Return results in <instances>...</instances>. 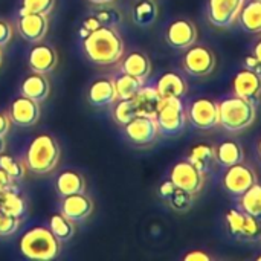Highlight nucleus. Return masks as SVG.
<instances>
[{
	"mask_svg": "<svg viewBox=\"0 0 261 261\" xmlns=\"http://www.w3.org/2000/svg\"><path fill=\"white\" fill-rule=\"evenodd\" d=\"M83 49L90 63L112 66L124 55V41L113 26L101 24L83 38Z\"/></svg>",
	"mask_w": 261,
	"mask_h": 261,
	"instance_id": "1",
	"label": "nucleus"
},
{
	"mask_svg": "<svg viewBox=\"0 0 261 261\" xmlns=\"http://www.w3.org/2000/svg\"><path fill=\"white\" fill-rule=\"evenodd\" d=\"M61 158V148L58 141L49 133H40L29 142L24 151V165L28 171L44 176L55 170Z\"/></svg>",
	"mask_w": 261,
	"mask_h": 261,
	"instance_id": "2",
	"label": "nucleus"
},
{
	"mask_svg": "<svg viewBox=\"0 0 261 261\" xmlns=\"http://www.w3.org/2000/svg\"><path fill=\"white\" fill-rule=\"evenodd\" d=\"M18 249L28 260L50 261L58 257L61 251V242L49 228L34 226L21 236Z\"/></svg>",
	"mask_w": 261,
	"mask_h": 261,
	"instance_id": "3",
	"label": "nucleus"
},
{
	"mask_svg": "<svg viewBox=\"0 0 261 261\" xmlns=\"http://www.w3.org/2000/svg\"><path fill=\"white\" fill-rule=\"evenodd\" d=\"M217 109L219 125L229 133H239L248 128L255 121L257 115L255 104L237 95L223 98L217 102Z\"/></svg>",
	"mask_w": 261,
	"mask_h": 261,
	"instance_id": "4",
	"label": "nucleus"
},
{
	"mask_svg": "<svg viewBox=\"0 0 261 261\" xmlns=\"http://www.w3.org/2000/svg\"><path fill=\"white\" fill-rule=\"evenodd\" d=\"M161 135L176 136L185 130L187 125V110L182 98L162 99L159 110L154 116Z\"/></svg>",
	"mask_w": 261,
	"mask_h": 261,
	"instance_id": "5",
	"label": "nucleus"
},
{
	"mask_svg": "<svg viewBox=\"0 0 261 261\" xmlns=\"http://www.w3.org/2000/svg\"><path fill=\"white\" fill-rule=\"evenodd\" d=\"M216 55L214 52L203 46V44H193L187 49L184 58H182V66L184 70L196 78H203L208 76L214 72L216 69Z\"/></svg>",
	"mask_w": 261,
	"mask_h": 261,
	"instance_id": "6",
	"label": "nucleus"
},
{
	"mask_svg": "<svg viewBox=\"0 0 261 261\" xmlns=\"http://www.w3.org/2000/svg\"><path fill=\"white\" fill-rule=\"evenodd\" d=\"M226 226L229 234L240 242L258 243V222L257 217L249 216L243 210L232 208L226 213Z\"/></svg>",
	"mask_w": 261,
	"mask_h": 261,
	"instance_id": "7",
	"label": "nucleus"
},
{
	"mask_svg": "<svg viewBox=\"0 0 261 261\" xmlns=\"http://www.w3.org/2000/svg\"><path fill=\"white\" fill-rule=\"evenodd\" d=\"M124 135L127 141L135 147H148L156 141L159 135L158 122L151 116L138 115L124 125Z\"/></svg>",
	"mask_w": 261,
	"mask_h": 261,
	"instance_id": "8",
	"label": "nucleus"
},
{
	"mask_svg": "<svg viewBox=\"0 0 261 261\" xmlns=\"http://www.w3.org/2000/svg\"><path fill=\"white\" fill-rule=\"evenodd\" d=\"M170 180L180 190H185L191 194L202 191L205 184V173L194 167L188 159L179 161L173 165L170 171Z\"/></svg>",
	"mask_w": 261,
	"mask_h": 261,
	"instance_id": "9",
	"label": "nucleus"
},
{
	"mask_svg": "<svg viewBox=\"0 0 261 261\" xmlns=\"http://www.w3.org/2000/svg\"><path fill=\"white\" fill-rule=\"evenodd\" d=\"M187 118L190 119L193 127L199 130H213L219 125L217 102L210 98H197L190 104Z\"/></svg>",
	"mask_w": 261,
	"mask_h": 261,
	"instance_id": "10",
	"label": "nucleus"
},
{
	"mask_svg": "<svg viewBox=\"0 0 261 261\" xmlns=\"http://www.w3.org/2000/svg\"><path fill=\"white\" fill-rule=\"evenodd\" d=\"M255 182H257L255 171L251 167L245 165L243 162L226 167V171L223 173L222 177V185L225 191H228L232 196H242Z\"/></svg>",
	"mask_w": 261,
	"mask_h": 261,
	"instance_id": "11",
	"label": "nucleus"
},
{
	"mask_svg": "<svg viewBox=\"0 0 261 261\" xmlns=\"http://www.w3.org/2000/svg\"><path fill=\"white\" fill-rule=\"evenodd\" d=\"M8 116L11 122L15 124L17 127H32L38 122L41 116L40 102L20 93L11 101Z\"/></svg>",
	"mask_w": 261,
	"mask_h": 261,
	"instance_id": "12",
	"label": "nucleus"
},
{
	"mask_svg": "<svg viewBox=\"0 0 261 261\" xmlns=\"http://www.w3.org/2000/svg\"><path fill=\"white\" fill-rule=\"evenodd\" d=\"M15 28L24 41L34 44V43L41 41L46 37L47 29H49V20H47V15H43V14L20 11Z\"/></svg>",
	"mask_w": 261,
	"mask_h": 261,
	"instance_id": "13",
	"label": "nucleus"
},
{
	"mask_svg": "<svg viewBox=\"0 0 261 261\" xmlns=\"http://www.w3.org/2000/svg\"><path fill=\"white\" fill-rule=\"evenodd\" d=\"M245 0H208V20L217 28H229L237 18Z\"/></svg>",
	"mask_w": 261,
	"mask_h": 261,
	"instance_id": "14",
	"label": "nucleus"
},
{
	"mask_svg": "<svg viewBox=\"0 0 261 261\" xmlns=\"http://www.w3.org/2000/svg\"><path fill=\"white\" fill-rule=\"evenodd\" d=\"M165 41L173 49H188L197 41V28L188 18L173 20L165 29Z\"/></svg>",
	"mask_w": 261,
	"mask_h": 261,
	"instance_id": "15",
	"label": "nucleus"
},
{
	"mask_svg": "<svg viewBox=\"0 0 261 261\" xmlns=\"http://www.w3.org/2000/svg\"><path fill=\"white\" fill-rule=\"evenodd\" d=\"M57 64H58V54L52 44L44 43L43 40L32 44V47L28 52V66L32 72L50 73L55 70Z\"/></svg>",
	"mask_w": 261,
	"mask_h": 261,
	"instance_id": "16",
	"label": "nucleus"
},
{
	"mask_svg": "<svg viewBox=\"0 0 261 261\" xmlns=\"http://www.w3.org/2000/svg\"><path fill=\"white\" fill-rule=\"evenodd\" d=\"M231 87L234 95L257 104L261 98V75L251 69H242L232 78Z\"/></svg>",
	"mask_w": 261,
	"mask_h": 261,
	"instance_id": "17",
	"label": "nucleus"
},
{
	"mask_svg": "<svg viewBox=\"0 0 261 261\" xmlns=\"http://www.w3.org/2000/svg\"><path fill=\"white\" fill-rule=\"evenodd\" d=\"M60 213L75 223L83 222L93 213V200L86 193H76L61 197Z\"/></svg>",
	"mask_w": 261,
	"mask_h": 261,
	"instance_id": "18",
	"label": "nucleus"
},
{
	"mask_svg": "<svg viewBox=\"0 0 261 261\" xmlns=\"http://www.w3.org/2000/svg\"><path fill=\"white\" fill-rule=\"evenodd\" d=\"M89 104L93 107H109L113 106L118 99L115 81L107 76L96 78L87 90Z\"/></svg>",
	"mask_w": 261,
	"mask_h": 261,
	"instance_id": "19",
	"label": "nucleus"
},
{
	"mask_svg": "<svg viewBox=\"0 0 261 261\" xmlns=\"http://www.w3.org/2000/svg\"><path fill=\"white\" fill-rule=\"evenodd\" d=\"M121 72L128 73L142 83H145L151 75V60L150 57L142 50H132L125 55V58L121 63Z\"/></svg>",
	"mask_w": 261,
	"mask_h": 261,
	"instance_id": "20",
	"label": "nucleus"
},
{
	"mask_svg": "<svg viewBox=\"0 0 261 261\" xmlns=\"http://www.w3.org/2000/svg\"><path fill=\"white\" fill-rule=\"evenodd\" d=\"M154 89L162 99L184 98L188 92V84L184 80V76L179 75L177 72H165L156 81Z\"/></svg>",
	"mask_w": 261,
	"mask_h": 261,
	"instance_id": "21",
	"label": "nucleus"
},
{
	"mask_svg": "<svg viewBox=\"0 0 261 261\" xmlns=\"http://www.w3.org/2000/svg\"><path fill=\"white\" fill-rule=\"evenodd\" d=\"M20 93L37 102L46 101L50 93V83L46 78V73L32 72L26 75L20 83Z\"/></svg>",
	"mask_w": 261,
	"mask_h": 261,
	"instance_id": "22",
	"label": "nucleus"
},
{
	"mask_svg": "<svg viewBox=\"0 0 261 261\" xmlns=\"http://www.w3.org/2000/svg\"><path fill=\"white\" fill-rule=\"evenodd\" d=\"M132 101H133L136 115L154 118L162 102V98L156 92L154 86H142L138 90V93L132 98Z\"/></svg>",
	"mask_w": 261,
	"mask_h": 261,
	"instance_id": "23",
	"label": "nucleus"
},
{
	"mask_svg": "<svg viewBox=\"0 0 261 261\" xmlns=\"http://www.w3.org/2000/svg\"><path fill=\"white\" fill-rule=\"evenodd\" d=\"M55 190L60 197L86 193V179L76 170H64L55 179Z\"/></svg>",
	"mask_w": 261,
	"mask_h": 261,
	"instance_id": "24",
	"label": "nucleus"
},
{
	"mask_svg": "<svg viewBox=\"0 0 261 261\" xmlns=\"http://www.w3.org/2000/svg\"><path fill=\"white\" fill-rule=\"evenodd\" d=\"M159 15V6L156 0H135L132 5V20L136 26L148 28Z\"/></svg>",
	"mask_w": 261,
	"mask_h": 261,
	"instance_id": "25",
	"label": "nucleus"
},
{
	"mask_svg": "<svg viewBox=\"0 0 261 261\" xmlns=\"http://www.w3.org/2000/svg\"><path fill=\"white\" fill-rule=\"evenodd\" d=\"M237 20L246 32H261V0H251L245 3Z\"/></svg>",
	"mask_w": 261,
	"mask_h": 261,
	"instance_id": "26",
	"label": "nucleus"
},
{
	"mask_svg": "<svg viewBox=\"0 0 261 261\" xmlns=\"http://www.w3.org/2000/svg\"><path fill=\"white\" fill-rule=\"evenodd\" d=\"M194 167H197L202 173H208L213 164L216 162V148L210 144H196L187 158Z\"/></svg>",
	"mask_w": 261,
	"mask_h": 261,
	"instance_id": "27",
	"label": "nucleus"
},
{
	"mask_svg": "<svg viewBox=\"0 0 261 261\" xmlns=\"http://www.w3.org/2000/svg\"><path fill=\"white\" fill-rule=\"evenodd\" d=\"M243 148L237 141H223L216 148V161L223 167H231L243 162Z\"/></svg>",
	"mask_w": 261,
	"mask_h": 261,
	"instance_id": "28",
	"label": "nucleus"
},
{
	"mask_svg": "<svg viewBox=\"0 0 261 261\" xmlns=\"http://www.w3.org/2000/svg\"><path fill=\"white\" fill-rule=\"evenodd\" d=\"M0 211L6 216L21 219L28 211L26 200L20 196L17 190L5 191L0 194Z\"/></svg>",
	"mask_w": 261,
	"mask_h": 261,
	"instance_id": "29",
	"label": "nucleus"
},
{
	"mask_svg": "<svg viewBox=\"0 0 261 261\" xmlns=\"http://www.w3.org/2000/svg\"><path fill=\"white\" fill-rule=\"evenodd\" d=\"M49 229L61 243L70 242L72 237L75 236V231H76L75 222H72L70 219H67L61 213H57L49 219Z\"/></svg>",
	"mask_w": 261,
	"mask_h": 261,
	"instance_id": "30",
	"label": "nucleus"
},
{
	"mask_svg": "<svg viewBox=\"0 0 261 261\" xmlns=\"http://www.w3.org/2000/svg\"><path fill=\"white\" fill-rule=\"evenodd\" d=\"M113 81H115L118 99H132L138 93V90L144 86L141 80L124 72H121L116 78H113Z\"/></svg>",
	"mask_w": 261,
	"mask_h": 261,
	"instance_id": "31",
	"label": "nucleus"
},
{
	"mask_svg": "<svg viewBox=\"0 0 261 261\" xmlns=\"http://www.w3.org/2000/svg\"><path fill=\"white\" fill-rule=\"evenodd\" d=\"M240 210L252 217L261 216V185L255 182L248 191L240 196Z\"/></svg>",
	"mask_w": 261,
	"mask_h": 261,
	"instance_id": "32",
	"label": "nucleus"
},
{
	"mask_svg": "<svg viewBox=\"0 0 261 261\" xmlns=\"http://www.w3.org/2000/svg\"><path fill=\"white\" fill-rule=\"evenodd\" d=\"M164 200L168 203V206L173 211L184 214V213H188L191 210V206L194 203V194H191V193H188V191L180 190V188L176 187Z\"/></svg>",
	"mask_w": 261,
	"mask_h": 261,
	"instance_id": "33",
	"label": "nucleus"
},
{
	"mask_svg": "<svg viewBox=\"0 0 261 261\" xmlns=\"http://www.w3.org/2000/svg\"><path fill=\"white\" fill-rule=\"evenodd\" d=\"M0 168H3L15 182L23 180L26 173H28V168H26L23 159L15 158L12 154H8L5 151L0 154Z\"/></svg>",
	"mask_w": 261,
	"mask_h": 261,
	"instance_id": "34",
	"label": "nucleus"
},
{
	"mask_svg": "<svg viewBox=\"0 0 261 261\" xmlns=\"http://www.w3.org/2000/svg\"><path fill=\"white\" fill-rule=\"evenodd\" d=\"M112 115H113L115 122H116L119 127H124V125H125L127 122H130L135 116H138L132 99H116Z\"/></svg>",
	"mask_w": 261,
	"mask_h": 261,
	"instance_id": "35",
	"label": "nucleus"
},
{
	"mask_svg": "<svg viewBox=\"0 0 261 261\" xmlns=\"http://www.w3.org/2000/svg\"><path fill=\"white\" fill-rule=\"evenodd\" d=\"M93 15L99 20L101 24L104 26H113L116 28L122 21V14L118 8L109 5H99V8L93 12Z\"/></svg>",
	"mask_w": 261,
	"mask_h": 261,
	"instance_id": "36",
	"label": "nucleus"
},
{
	"mask_svg": "<svg viewBox=\"0 0 261 261\" xmlns=\"http://www.w3.org/2000/svg\"><path fill=\"white\" fill-rule=\"evenodd\" d=\"M20 11L49 15L55 8V0H21Z\"/></svg>",
	"mask_w": 261,
	"mask_h": 261,
	"instance_id": "37",
	"label": "nucleus"
},
{
	"mask_svg": "<svg viewBox=\"0 0 261 261\" xmlns=\"http://www.w3.org/2000/svg\"><path fill=\"white\" fill-rule=\"evenodd\" d=\"M20 228V219L12 217V216H6L2 213L0 217V237H11L14 236Z\"/></svg>",
	"mask_w": 261,
	"mask_h": 261,
	"instance_id": "38",
	"label": "nucleus"
},
{
	"mask_svg": "<svg viewBox=\"0 0 261 261\" xmlns=\"http://www.w3.org/2000/svg\"><path fill=\"white\" fill-rule=\"evenodd\" d=\"M12 26L8 20L0 18V47H5L12 40Z\"/></svg>",
	"mask_w": 261,
	"mask_h": 261,
	"instance_id": "39",
	"label": "nucleus"
},
{
	"mask_svg": "<svg viewBox=\"0 0 261 261\" xmlns=\"http://www.w3.org/2000/svg\"><path fill=\"white\" fill-rule=\"evenodd\" d=\"M99 26H101L99 20L92 14V15H89V17L83 21V26H81V29H80V35L84 38L89 32L95 31V29H96V28H99Z\"/></svg>",
	"mask_w": 261,
	"mask_h": 261,
	"instance_id": "40",
	"label": "nucleus"
},
{
	"mask_svg": "<svg viewBox=\"0 0 261 261\" xmlns=\"http://www.w3.org/2000/svg\"><path fill=\"white\" fill-rule=\"evenodd\" d=\"M11 190H15V180L3 168H0V194Z\"/></svg>",
	"mask_w": 261,
	"mask_h": 261,
	"instance_id": "41",
	"label": "nucleus"
},
{
	"mask_svg": "<svg viewBox=\"0 0 261 261\" xmlns=\"http://www.w3.org/2000/svg\"><path fill=\"white\" fill-rule=\"evenodd\" d=\"M185 261H211V255H208L206 252L200 251V249H196V251H191L188 254H185L184 257Z\"/></svg>",
	"mask_w": 261,
	"mask_h": 261,
	"instance_id": "42",
	"label": "nucleus"
},
{
	"mask_svg": "<svg viewBox=\"0 0 261 261\" xmlns=\"http://www.w3.org/2000/svg\"><path fill=\"white\" fill-rule=\"evenodd\" d=\"M11 124H12V122H11L8 113L0 112V138H5V136L8 135V132H9V128H11Z\"/></svg>",
	"mask_w": 261,
	"mask_h": 261,
	"instance_id": "43",
	"label": "nucleus"
},
{
	"mask_svg": "<svg viewBox=\"0 0 261 261\" xmlns=\"http://www.w3.org/2000/svg\"><path fill=\"white\" fill-rule=\"evenodd\" d=\"M245 64H246V69H251V70H254V72H257V73H260L261 75V63L254 57V55L246 57Z\"/></svg>",
	"mask_w": 261,
	"mask_h": 261,
	"instance_id": "44",
	"label": "nucleus"
},
{
	"mask_svg": "<svg viewBox=\"0 0 261 261\" xmlns=\"http://www.w3.org/2000/svg\"><path fill=\"white\" fill-rule=\"evenodd\" d=\"M252 55L258 60L261 63V40H258L257 41V44L254 46V52H252Z\"/></svg>",
	"mask_w": 261,
	"mask_h": 261,
	"instance_id": "45",
	"label": "nucleus"
},
{
	"mask_svg": "<svg viewBox=\"0 0 261 261\" xmlns=\"http://www.w3.org/2000/svg\"><path fill=\"white\" fill-rule=\"evenodd\" d=\"M90 3H93V5H109V3H113L115 0H89Z\"/></svg>",
	"mask_w": 261,
	"mask_h": 261,
	"instance_id": "46",
	"label": "nucleus"
},
{
	"mask_svg": "<svg viewBox=\"0 0 261 261\" xmlns=\"http://www.w3.org/2000/svg\"><path fill=\"white\" fill-rule=\"evenodd\" d=\"M5 148H6V144H5V138H0V154L5 151Z\"/></svg>",
	"mask_w": 261,
	"mask_h": 261,
	"instance_id": "47",
	"label": "nucleus"
},
{
	"mask_svg": "<svg viewBox=\"0 0 261 261\" xmlns=\"http://www.w3.org/2000/svg\"><path fill=\"white\" fill-rule=\"evenodd\" d=\"M257 222H258V242H261V216L257 217Z\"/></svg>",
	"mask_w": 261,
	"mask_h": 261,
	"instance_id": "48",
	"label": "nucleus"
},
{
	"mask_svg": "<svg viewBox=\"0 0 261 261\" xmlns=\"http://www.w3.org/2000/svg\"><path fill=\"white\" fill-rule=\"evenodd\" d=\"M257 150H258V154H260V158H261V138H260V141H258V145H257Z\"/></svg>",
	"mask_w": 261,
	"mask_h": 261,
	"instance_id": "49",
	"label": "nucleus"
},
{
	"mask_svg": "<svg viewBox=\"0 0 261 261\" xmlns=\"http://www.w3.org/2000/svg\"><path fill=\"white\" fill-rule=\"evenodd\" d=\"M2 61H3V54H2V47H0V66H2Z\"/></svg>",
	"mask_w": 261,
	"mask_h": 261,
	"instance_id": "50",
	"label": "nucleus"
},
{
	"mask_svg": "<svg viewBox=\"0 0 261 261\" xmlns=\"http://www.w3.org/2000/svg\"><path fill=\"white\" fill-rule=\"evenodd\" d=\"M257 261H261V255H258V257H257Z\"/></svg>",
	"mask_w": 261,
	"mask_h": 261,
	"instance_id": "51",
	"label": "nucleus"
},
{
	"mask_svg": "<svg viewBox=\"0 0 261 261\" xmlns=\"http://www.w3.org/2000/svg\"><path fill=\"white\" fill-rule=\"evenodd\" d=\"M0 217H2V211H0Z\"/></svg>",
	"mask_w": 261,
	"mask_h": 261,
	"instance_id": "52",
	"label": "nucleus"
}]
</instances>
